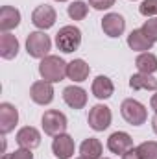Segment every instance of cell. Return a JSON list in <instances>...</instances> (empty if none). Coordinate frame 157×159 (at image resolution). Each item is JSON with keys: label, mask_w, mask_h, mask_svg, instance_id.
I'll list each match as a JSON object with an SVG mask.
<instances>
[{"label": "cell", "mask_w": 157, "mask_h": 159, "mask_svg": "<svg viewBox=\"0 0 157 159\" xmlns=\"http://www.w3.org/2000/svg\"><path fill=\"white\" fill-rule=\"evenodd\" d=\"M67 65L69 63H65L59 56H46L39 63V74L44 81L57 83L67 76Z\"/></svg>", "instance_id": "cell-1"}, {"label": "cell", "mask_w": 157, "mask_h": 159, "mask_svg": "<svg viewBox=\"0 0 157 159\" xmlns=\"http://www.w3.org/2000/svg\"><path fill=\"white\" fill-rule=\"evenodd\" d=\"M79 44H81V30L78 26L69 24V26L59 28V32L56 34V46L65 54L78 50Z\"/></svg>", "instance_id": "cell-2"}, {"label": "cell", "mask_w": 157, "mask_h": 159, "mask_svg": "<svg viewBox=\"0 0 157 159\" xmlns=\"http://www.w3.org/2000/svg\"><path fill=\"white\" fill-rule=\"evenodd\" d=\"M120 113H122V119L128 124H131V126H141L148 119L146 107L135 98H126L122 102V106H120Z\"/></svg>", "instance_id": "cell-3"}, {"label": "cell", "mask_w": 157, "mask_h": 159, "mask_svg": "<svg viewBox=\"0 0 157 159\" xmlns=\"http://www.w3.org/2000/svg\"><path fill=\"white\" fill-rule=\"evenodd\" d=\"M41 124H43V129H44L46 135L56 137V135H61V133L67 131L69 120L65 117V113H61L57 109H48V111L43 113Z\"/></svg>", "instance_id": "cell-4"}, {"label": "cell", "mask_w": 157, "mask_h": 159, "mask_svg": "<svg viewBox=\"0 0 157 159\" xmlns=\"http://www.w3.org/2000/svg\"><path fill=\"white\" fill-rule=\"evenodd\" d=\"M50 48H52V41L44 32H32L26 37V52H28L30 57L43 59V57L50 56L48 54Z\"/></svg>", "instance_id": "cell-5"}, {"label": "cell", "mask_w": 157, "mask_h": 159, "mask_svg": "<svg viewBox=\"0 0 157 159\" xmlns=\"http://www.w3.org/2000/svg\"><path fill=\"white\" fill-rule=\"evenodd\" d=\"M111 120H113V113L107 106L104 104H96L89 109V117H87V122L89 126L94 129V131H104L111 126Z\"/></svg>", "instance_id": "cell-6"}, {"label": "cell", "mask_w": 157, "mask_h": 159, "mask_svg": "<svg viewBox=\"0 0 157 159\" xmlns=\"http://www.w3.org/2000/svg\"><path fill=\"white\" fill-rule=\"evenodd\" d=\"M56 19H57L56 9H54L52 6H48V4L37 6V7L34 9V13H32V22H34V26L39 28V30H48V28H52V26L56 24Z\"/></svg>", "instance_id": "cell-7"}, {"label": "cell", "mask_w": 157, "mask_h": 159, "mask_svg": "<svg viewBox=\"0 0 157 159\" xmlns=\"http://www.w3.org/2000/svg\"><path fill=\"white\" fill-rule=\"evenodd\" d=\"M54 85L50 81H44V80H39V81H34L32 87H30V98L39 104V106H48L52 104L54 100Z\"/></svg>", "instance_id": "cell-8"}, {"label": "cell", "mask_w": 157, "mask_h": 159, "mask_svg": "<svg viewBox=\"0 0 157 159\" xmlns=\"http://www.w3.org/2000/svg\"><path fill=\"white\" fill-rule=\"evenodd\" d=\"M17 124H19V109L9 102H2L0 104V133L7 135L9 131L15 129Z\"/></svg>", "instance_id": "cell-9"}, {"label": "cell", "mask_w": 157, "mask_h": 159, "mask_svg": "<svg viewBox=\"0 0 157 159\" xmlns=\"http://www.w3.org/2000/svg\"><path fill=\"white\" fill-rule=\"evenodd\" d=\"M74 150H76V144H74V139L69 133H61V135L54 137L52 152L57 159H70L74 156Z\"/></svg>", "instance_id": "cell-10"}, {"label": "cell", "mask_w": 157, "mask_h": 159, "mask_svg": "<svg viewBox=\"0 0 157 159\" xmlns=\"http://www.w3.org/2000/svg\"><path fill=\"white\" fill-rule=\"evenodd\" d=\"M102 30L107 37H120L126 30V20L120 13H107L102 19Z\"/></svg>", "instance_id": "cell-11"}, {"label": "cell", "mask_w": 157, "mask_h": 159, "mask_svg": "<svg viewBox=\"0 0 157 159\" xmlns=\"http://www.w3.org/2000/svg\"><path fill=\"white\" fill-rule=\"evenodd\" d=\"M63 100L72 109H83L87 106V91L79 85H69L63 89Z\"/></svg>", "instance_id": "cell-12"}, {"label": "cell", "mask_w": 157, "mask_h": 159, "mask_svg": "<svg viewBox=\"0 0 157 159\" xmlns=\"http://www.w3.org/2000/svg\"><path fill=\"white\" fill-rule=\"evenodd\" d=\"M107 148H109V152H113V154H117V156L118 154L124 156L128 150L133 148V139H131V135L126 133V131H115V133H111L109 139H107Z\"/></svg>", "instance_id": "cell-13"}, {"label": "cell", "mask_w": 157, "mask_h": 159, "mask_svg": "<svg viewBox=\"0 0 157 159\" xmlns=\"http://www.w3.org/2000/svg\"><path fill=\"white\" fill-rule=\"evenodd\" d=\"M17 143L20 148H28V150H34L41 144V133L37 128L34 126H24L17 131Z\"/></svg>", "instance_id": "cell-14"}, {"label": "cell", "mask_w": 157, "mask_h": 159, "mask_svg": "<svg viewBox=\"0 0 157 159\" xmlns=\"http://www.w3.org/2000/svg\"><path fill=\"white\" fill-rule=\"evenodd\" d=\"M20 24V11L13 6H2L0 9V30L4 32H11Z\"/></svg>", "instance_id": "cell-15"}, {"label": "cell", "mask_w": 157, "mask_h": 159, "mask_svg": "<svg viewBox=\"0 0 157 159\" xmlns=\"http://www.w3.org/2000/svg\"><path fill=\"white\" fill-rule=\"evenodd\" d=\"M91 74V67L87 65V61L83 59H72L69 65H67V78L72 80L74 83H81L89 78Z\"/></svg>", "instance_id": "cell-16"}, {"label": "cell", "mask_w": 157, "mask_h": 159, "mask_svg": "<svg viewBox=\"0 0 157 159\" xmlns=\"http://www.w3.org/2000/svg\"><path fill=\"white\" fill-rule=\"evenodd\" d=\"M91 91H92V94H94L98 100H107V98L113 96L115 85H113V81L107 78V76H96L94 81H92Z\"/></svg>", "instance_id": "cell-17"}, {"label": "cell", "mask_w": 157, "mask_h": 159, "mask_svg": "<svg viewBox=\"0 0 157 159\" xmlns=\"http://www.w3.org/2000/svg\"><path fill=\"white\" fill-rule=\"evenodd\" d=\"M19 54V39L11 35L9 32H4L0 35V56L2 59H13Z\"/></svg>", "instance_id": "cell-18"}, {"label": "cell", "mask_w": 157, "mask_h": 159, "mask_svg": "<svg viewBox=\"0 0 157 159\" xmlns=\"http://www.w3.org/2000/svg\"><path fill=\"white\" fill-rule=\"evenodd\" d=\"M128 46L131 50H135V52H148V50H152L154 43L144 35V32L141 28H137V30L129 32V35H128Z\"/></svg>", "instance_id": "cell-19"}, {"label": "cell", "mask_w": 157, "mask_h": 159, "mask_svg": "<svg viewBox=\"0 0 157 159\" xmlns=\"http://www.w3.org/2000/svg\"><path fill=\"white\" fill-rule=\"evenodd\" d=\"M129 87L133 91H157V78L152 74L137 72L129 78Z\"/></svg>", "instance_id": "cell-20"}, {"label": "cell", "mask_w": 157, "mask_h": 159, "mask_svg": "<svg viewBox=\"0 0 157 159\" xmlns=\"http://www.w3.org/2000/svg\"><path fill=\"white\" fill-rule=\"evenodd\" d=\"M102 152H104V146L94 137L85 139L81 143V146H79V154H81V157H85V159H102Z\"/></svg>", "instance_id": "cell-21"}, {"label": "cell", "mask_w": 157, "mask_h": 159, "mask_svg": "<svg viewBox=\"0 0 157 159\" xmlns=\"http://www.w3.org/2000/svg\"><path fill=\"white\" fill-rule=\"evenodd\" d=\"M135 67L139 69V72L154 74L157 70V56L152 52H141L135 59Z\"/></svg>", "instance_id": "cell-22"}, {"label": "cell", "mask_w": 157, "mask_h": 159, "mask_svg": "<svg viewBox=\"0 0 157 159\" xmlns=\"http://www.w3.org/2000/svg\"><path fill=\"white\" fill-rule=\"evenodd\" d=\"M67 13L72 20H83L89 13V4L83 2V0H76V2H70V6L67 7Z\"/></svg>", "instance_id": "cell-23"}, {"label": "cell", "mask_w": 157, "mask_h": 159, "mask_svg": "<svg viewBox=\"0 0 157 159\" xmlns=\"http://www.w3.org/2000/svg\"><path fill=\"white\" fill-rule=\"evenodd\" d=\"M142 159H157V141H144L137 146Z\"/></svg>", "instance_id": "cell-24"}, {"label": "cell", "mask_w": 157, "mask_h": 159, "mask_svg": "<svg viewBox=\"0 0 157 159\" xmlns=\"http://www.w3.org/2000/svg\"><path fill=\"white\" fill-rule=\"evenodd\" d=\"M141 30L144 32V35L152 41V43H157V19H148V20H144V24H142Z\"/></svg>", "instance_id": "cell-25"}, {"label": "cell", "mask_w": 157, "mask_h": 159, "mask_svg": "<svg viewBox=\"0 0 157 159\" xmlns=\"http://www.w3.org/2000/svg\"><path fill=\"white\" fill-rule=\"evenodd\" d=\"M139 13L144 17H154L157 15V0H142L139 6Z\"/></svg>", "instance_id": "cell-26"}, {"label": "cell", "mask_w": 157, "mask_h": 159, "mask_svg": "<svg viewBox=\"0 0 157 159\" xmlns=\"http://www.w3.org/2000/svg\"><path fill=\"white\" fill-rule=\"evenodd\" d=\"M89 6L98 11H104V9H109L111 6H115V0H89Z\"/></svg>", "instance_id": "cell-27"}, {"label": "cell", "mask_w": 157, "mask_h": 159, "mask_svg": "<svg viewBox=\"0 0 157 159\" xmlns=\"http://www.w3.org/2000/svg\"><path fill=\"white\" fill-rule=\"evenodd\" d=\"M9 159H34V154L28 148H19V150L9 154Z\"/></svg>", "instance_id": "cell-28"}, {"label": "cell", "mask_w": 157, "mask_h": 159, "mask_svg": "<svg viewBox=\"0 0 157 159\" xmlns=\"http://www.w3.org/2000/svg\"><path fill=\"white\" fill-rule=\"evenodd\" d=\"M122 159H142V157H141V154H139L137 148H131V150H128V152L122 156Z\"/></svg>", "instance_id": "cell-29"}, {"label": "cell", "mask_w": 157, "mask_h": 159, "mask_svg": "<svg viewBox=\"0 0 157 159\" xmlns=\"http://www.w3.org/2000/svg\"><path fill=\"white\" fill-rule=\"evenodd\" d=\"M150 106H152V109L157 113V91H155V94L152 96V100H150Z\"/></svg>", "instance_id": "cell-30"}, {"label": "cell", "mask_w": 157, "mask_h": 159, "mask_svg": "<svg viewBox=\"0 0 157 159\" xmlns=\"http://www.w3.org/2000/svg\"><path fill=\"white\" fill-rule=\"evenodd\" d=\"M152 128H154V131H155V135H157V113H155V117L152 119Z\"/></svg>", "instance_id": "cell-31"}, {"label": "cell", "mask_w": 157, "mask_h": 159, "mask_svg": "<svg viewBox=\"0 0 157 159\" xmlns=\"http://www.w3.org/2000/svg\"><path fill=\"white\" fill-rule=\"evenodd\" d=\"M2 159H9V154H4V156H2Z\"/></svg>", "instance_id": "cell-32"}, {"label": "cell", "mask_w": 157, "mask_h": 159, "mask_svg": "<svg viewBox=\"0 0 157 159\" xmlns=\"http://www.w3.org/2000/svg\"><path fill=\"white\" fill-rule=\"evenodd\" d=\"M56 2H67V0H56Z\"/></svg>", "instance_id": "cell-33"}, {"label": "cell", "mask_w": 157, "mask_h": 159, "mask_svg": "<svg viewBox=\"0 0 157 159\" xmlns=\"http://www.w3.org/2000/svg\"><path fill=\"white\" fill-rule=\"evenodd\" d=\"M74 159H85V157H81V156H79V157H74Z\"/></svg>", "instance_id": "cell-34"}, {"label": "cell", "mask_w": 157, "mask_h": 159, "mask_svg": "<svg viewBox=\"0 0 157 159\" xmlns=\"http://www.w3.org/2000/svg\"><path fill=\"white\" fill-rule=\"evenodd\" d=\"M102 159H109V157H102Z\"/></svg>", "instance_id": "cell-35"}]
</instances>
